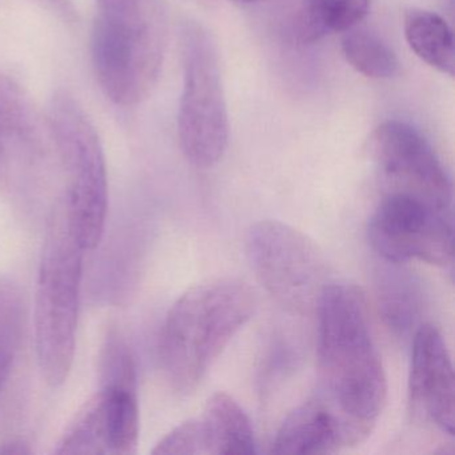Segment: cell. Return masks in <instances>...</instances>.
Returning a JSON list of instances; mask_svg holds the SVG:
<instances>
[{
    "label": "cell",
    "instance_id": "obj_1",
    "mask_svg": "<svg viewBox=\"0 0 455 455\" xmlns=\"http://www.w3.org/2000/svg\"><path fill=\"white\" fill-rule=\"evenodd\" d=\"M321 395L371 434L387 398V379L366 298L348 283H327L316 305Z\"/></svg>",
    "mask_w": 455,
    "mask_h": 455
},
{
    "label": "cell",
    "instance_id": "obj_2",
    "mask_svg": "<svg viewBox=\"0 0 455 455\" xmlns=\"http://www.w3.org/2000/svg\"><path fill=\"white\" fill-rule=\"evenodd\" d=\"M255 297L243 282L215 279L191 287L167 313L159 342L174 393H194L236 332L251 319Z\"/></svg>",
    "mask_w": 455,
    "mask_h": 455
},
{
    "label": "cell",
    "instance_id": "obj_3",
    "mask_svg": "<svg viewBox=\"0 0 455 455\" xmlns=\"http://www.w3.org/2000/svg\"><path fill=\"white\" fill-rule=\"evenodd\" d=\"M84 252L60 194L47 218L34 306L36 362L52 387L62 386L73 369Z\"/></svg>",
    "mask_w": 455,
    "mask_h": 455
},
{
    "label": "cell",
    "instance_id": "obj_4",
    "mask_svg": "<svg viewBox=\"0 0 455 455\" xmlns=\"http://www.w3.org/2000/svg\"><path fill=\"white\" fill-rule=\"evenodd\" d=\"M58 164L65 178L62 196L71 228L84 251L97 249L105 234L108 180L100 134L78 100L57 92L49 110Z\"/></svg>",
    "mask_w": 455,
    "mask_h": 455
},
{
    "label": "cell",
    "instance_id": "obj_5",
    "mask_svg": "<svg viewBox=\"0 0 455 455\" xmlns=\"http://www.w3.org/2000/svg\"><path fill=\"white\" fill-rule=\"evenodd\" d=\"M164 36L156 0L124 12H100L92 30V66L111 102L129 108L148 97L161 70Z\"/></svg>",
    "mask_w": 455,
    "mask_h": 455
},
{
    "label": "cell",
    "instance_id": "obj_6",
    "mask_svg": "<svg viewBox=\"0 0 455 455\" xmlns=\"http://www.w3.org/2000/svg\"><path fill=\"white\" fill-rule=\"evenodd\" d=\"M100 388L86 402L58 443L57 454H135L140 442L137 366L118 330L106 335Z\"/></svg>",
    "mask_w": 455,
    "mask_h": 455
},
{
    "label": "cell",
    "instance_id": "obj_7",
    "mask_svg": "<svg viewBox=\"0 0 455 455\" xmlns=\"http://www.w3.org/2000/svg\"><path fill=\"white\" fill-rule=\"evenodd\" d=\"M183 92L178 114L180 148L188 161L209 169L228 142V116L217 52L198 26L183 31Z\"/></svg>",
    "mask_w": 455,
    "mask_h": 455
},
{
    "label": "cell",
    "instance_id": "obj_8",
    "mask_svg": "<svg viewBox=\"0 0 455 455\" xmlns=\"http://www.w3.org/2000/svg\"><path fill=\"white\" fill-rule=\"evenodd\" d=\"M246 254L258 281L279 305L292 313L315 310L327 286V265L307 235L279 220L250 228Z\"/></svg>",
    "mask_w": 455,
    "mask_h": 455
},
{
    "label": "cell",
    "instance_id": "obj_9",
    "mask_svg": "<svg viewBox=\"0 0 455 455\" xmlns=\"http://www.w3.org/2000/svg\"><path fill=\"white\" fill-rule=\"evenodd\" d=\"M58 162L49 119L15 79L0 74V186L18 201H33Z\"/></svg>",
    "mask_w": 455,
    "mask_h": 455
},
{
    "label": "cell",
    "instance_id": "obj_10",
    "mask_svg": "<svg viewBox=\"0 0 455 455\" xmlns=\"http://www.w3.org/2000/svg\"><path fill=\"white\" fill-rule=\"evenodd\" d=\"M372 250L386 262L452 266V212L406 194H383L367 226Z\"/></svg>",
    "mask_w": 455,
    "mask_h": 455
},
{
    "label": "cell",
    "instance_id": "obj_11",
    "mask_svg": "<svg viewBox=\"0 0 455 455\" xmlns=\"http://www.w3.org/2000/svg\"><path fill=\"white\" fill-rule=\"evenodd\" d=\"M367 148L385 194H406L452 212L449 174L417 129L404 122H385L370 135Z\"/></svg>",
    "mask_w": 455,
    "mask_h": 455
},
{
    "label": "cell",
    "instance_id": "obj_12",
    "mask_svg": "<svg viewBox=\"0 0 455 455\" xmlns=\"http://www.w3.org/2000/svg\"><path fill=\"white\" fill-rule=\"evenodd\" d=\"M410 401L426 422L454 435V370L443 337L433 324H422L412 340Z\"/></svg>",
    "mask_w": 455,
    "mask_h": 455
},
{
    "label": "cell",
    "instance_id": "obj_13",
    "mask_svg": "<svg viewBox=\"0 0 455 455\" xmlns=\"http://www.w3.org/2000/svg\"><path fill=\"white\" fill-rule=\"evenodd\" d=\"M332 409L321 395L292 410L273 442L274 454H327L355 446L369 436Z\"/></svg>",
    "mask_w": 455,
    "mask_h": 455
},
{
    "label": "cell",
    "instance_id": "obj_14",
    "mask_svg": "<svg viewBox=\"0 0 455 455\" xmlns=\"http://www.w3.org/2000/svg\"><path fill=\"white\" fill-rule=\"evenodd\" d=\"M198 419L206 444V455L257 452L249 415L228 394L220 391L210 396Z\"/></svg>",
    "mask_w": 455,
    "mask_h": 455
},
{
    "label": "cell",
    "instance_id": "obj_15",
    "mask_svg": "<svg viewBox=\"0 0 455 455\" xmlns=\"http://www.w3.org/2000/svg\"><path fill=\"white\" fill-rule=\"evenodd\" d=\"M404 36L419 60L439 73L454 76V39L443 18L426 10H409L404 15Z\"/></svg>",
    "mask_w": 455,
    "mask_h": 455
},
{
    "label": "cell",
    "instance_id": "obj_16",
    "mask_svg": "<svg viewBox=\"0 0 455 455\" xmlns=\"http://www.w3.org/2000/svg\"><path fill=\"white\" fill-rule=\"evenodd\" d=\"M370 0H305L297 18L302 42L318 41L330 33H346L369 12Z\"/></svg>",
    "mask_w": 455,
    "mask_h": 455
},
{
    "label": "cell",
    "instance_id": "obj_17",
    "mask_svg": "<svg viewBox=\"0 0 455 455\" xmlns=\"http://www.w3.org/2000/svg\"><path fill=\"white\" fill-rule=\"evenodd\" d=\"M25 298L14 279L0 276V395L17 363L25 331Z\"/></svg>",
    "mask_w": 455,
    "mask_h": 455
},
{
    "label": "cell",
    "instance_id": "obj_18",
    "mask_svg": "<svg viewBox=\"0 0 455 455\" xmlns=\"http://www.w3.org/2000/svg\"><path fill=\"white\" fill-rule=\"evenodd\" d=\"M342 52L354 70L372 79H390L398 73V60L382 38L367 30L346 31Z\"/></svg>",
    "mask_w": 455,
    "mask_h": 455
},
{
    "label": "cell",
    "instance_id": "obj_19",
    "mask_svg": "<svg viewBox=\"0 0 455 455\" xmlns=\"http://www.w3.org/2000/svg\"><path fill=\"white\" fill-rule=\"evenodd\" d=\"M379 287V307L386 323L394 331L406 334L419 315L420 294L417 284L409 276L391 273Z\"/></svg>",
    "mask_w": 455,
    "mask_h": 455
},
{
    "label": "cell",
    "instance_id": "obj_20",
    "mask_svg": "<svg viewBox=\"0 0 455 455\" xmlns=\"http://www.w3.org/2000/svg\"><path fill=\"white\" fill-rule=\"evenodd\" d=\"M153 454L206 455V444L198 418L186 420L172 428L156 443Z\"/></svg>",
    "mask_w": 455,
    "mask_h": 455
},
{
    "label": "cell",
    "instance_id": "obj_21",
    "mask_svg": "<svg viewBox=\"0 0 455 455\" xmlns=\"http://www.w3.org/2000/svg\"><path fill=\"white\" fill-rule=\"evenodd\" d=\"M142 0H97L100 12H124L138 6Z\"/></svg>",
    "mask_w": 455,
    "mask_h": 455
},
{
    "label": "cell",
    "instance_id": "obj_22",
    "mask_svg": "<svg viewBox=\"0 0 455 455\" xmlns=\"http://www.w3.org/2000/svg\"><path fill=\"white\" fill-rule=\"evenodd\" d=\"M33 450L30 449V444L26 443L25 441L20 439H12V441H4L0 443V454H31Z\"/></svg>",
    "mask_w": 455,
    "mask_h": 455
},
{
    "label": "cell",
    "instance_id": "obj_23",
    "mask_svg": "<svg viewBox=\"0 0 455 455\" xmlns=\"http://www.w3.org/2000/svg\"><path fill=\"white\" fill-rule=\"evenodd\" d=\"M44 2L52 4V6H62L66 4V0H44Z\"/></svg>",
    "mask_w": 455,
    "mask_h": 455
},
{
    "label": "cell",
    "instance_id": "obj_24",
    "mask_svg": "<svg viewBox=\"0 0 455 455\" xmlns=\"http://www.w3.org/2000/svg\"><path fill=\"white\" fill-rule=\"evenodd\" d=\"M228 2H233V4H255V2H259V0H228Z\"/></svg>",
    "mask_w": 455,
    "mask_h": 455
}]
</instances>
